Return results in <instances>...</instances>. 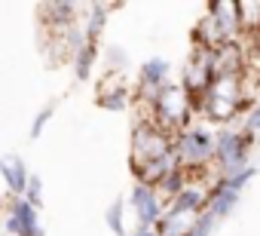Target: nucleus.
Segmentation results:
<instances>
[{
	"label": "nucleus",
	"mask_w": 260,
	"mask_h": 236,
	"mask_svg": "<svg viewBox=\"0 0 260 236\" xmlns=\"http://www.w3.org/2000/svg\"><path fill=\"white\" fill-rule=\"evenodd\" d=\"M172 154L184 172L214 166V132L193 120L190 126H184L181 132L172 135Z\"/></svg>",
	"instance_id": "nucleus-1"
},
{
	"label": "nucleus",
	"mask_w": 260,
	"mask_h": 236,
	"mask_svg": "<svg viewBox=\"0 0 260 236\" xmlns=\"http://www.w3.org/2000/svg\"><path fill=\"white\" fill-rule=\"evenodd\" d=\"M150 123H153L156 129L169 132V135H175V132H181L184 126L193 123V104H190L187 92H184L178 83H169V86L156 95V101L150 104Z\"/></svg>",
	"instance_id": "nucleus-2"
},
{
	"label": "nucleus",
	"mask_w": 260,
	"mask_h": 236,
	"mask_svg": "<svg viewBox=\"0 0 260 236\" xmlns=\"http://www.w3.org/2000/svg\"><path fill=\"white\" fill-rule=\"evenodd\" d=\"M251 144H254V138H248L239 126H223L214 135V169H217V175H233V172L245 169Z\"/></svg>",
	"instance_id": "nucleus-3"
},
{
	"label": "nucleus",
	"mask_w": 260,
	"mask_h": 236,
	"mask_svg": "<svg viewBox=\"0 0 260 236\" xmlns=\"http://www.w3.org/2000/svg\"><path fill=\"white\" fill-rule=\"evenodd\" d=\"M172 154V135L156 129L153 123H135L132 129V169H141L153 160Z\"/></svg>",
	"instance_id": "nucleus-4"
},
{
	"label": "nucleus",
	"mask_w": 260,
	"mask_h": 236,
	"mask_svg": "<svg viewBox=\"0 0 260 236\" xmlns=\"http://www.w3.org/2000/svg\"><path fill=\"white\" fill-rule=\"evenodd\" d=\"M4 230L10 236H46L37 209L28 205L22 196L7 199V205H4Z\"/></svg>",
	"instance_id": "nucleus-5"
},
{
	"label": "nucleus",
	"mask_w": 260,
	"mask_h": 236,
	"mask_svg": "<svg viewBox=\"0 0 260 236\" xmlns=\"http://www.w3.org/2000/svg\"><path fill=\"white\" fill-rule=\"evenodd\" d=\"M172 83V65L166 62V58H147L144 65H141V74H138V89H135V101L138 104H153L156 101V95L166 89Z\"/></svg>",
	"instance_id": "nucleus-6"
},
{
	"label": "nucleus",
	"mask_w": 260,
	"mask_h": 236,
	"mask_svg": "<svg viewBox=\"0 0 260 236\" xmlns=\"http://www.w3.org/2000/svg\"><path fill=\"white\" fill-rule=\"evenodd\" d=\"M128 205H132V212H135L138 227H144V230H153L156 221H159L162 212H166V205H162V199L156 196V190L147 187V184H141V181H135L132 193H128Z\"/></svg>",
	"instance_id": "nucleus-7"
},
{
	"label": "nucleus",
	"mask_w": 260,
	"mask_h": 236,
	"mask_svg": "<svg viewBox=\"0 0 260 236\" xmlns=\"http://www.w3.org/2000/svg\"><path fill=\"white\" fill-rule=\"evenodd\" d=\"M208 190H211V184L208 181H202V178H193V175H187V184H184V190L166 205L169 212H178V215H190V218H199L202 212H205V205H208Z\"/></svg>",
	"instance_id": "nucleus-8"
},
{
	"label": "nucleus",
	"mask_w": 260,
	"mask_h": 236,
	"mask_svg": "<svg viewBox=\"0 0 260 236\" xmlns=\"http://www.w3.org/2000/svg\"><path fill=\"white\" fill-rule=\"evenodd\" d=\"M132 98H135V92L128 89L125 74H104V80L98 83V98H95V104H98L101 110L119 113V110H125L128 104H132Z\"/></svg>",
	"instance_id": "nucleus-9"
},
{
	"label": "nucleus",
	"mask_w": 260,
	"mask_h": 236,
	"mask_svg": "<svg viewBox=\"0 0 260 236\" xmlns=\"http://www.w3.org/2000/svg\"><path fill=\"white\" fill-rule=\"evenodd\" d=\"M0 178H4V184H7V190H10V196H22V193H25V187H28L31 172H28V166H25V160H22V157L7 154V157H0Z\"/></svg>",
	"instance_id": "nucleus-10"
},
{
	"label": "nucleus",
	"mask_w": 260,
	"mask_h": 236,
	"mask_svg": "<svg viewBox=\"0 0 260 236\" xmlns=\"http://www.w3.org/2000/svg\"><path fill=\"white\" fill-rule=\"evenodd\" d=\"M239 196H242V193H236V190L223 187L220 181H214L211 190H208V205H205V212H211V215L220 221V218H226V215L239 205Z\"/></svg>",
	"instance_id": "nucleus-11"
},
{
	"label": "nucleus",
	"mask_w": 260,
	"mask_h": 236,
	"mask_svg": "<svg viewBox=\"0 0 260 236\" xmlns=\"http://www.w3.org/2000/svg\"><path fill=\"white\" fill-rule=\"evenodd\" d=\"M184 184H187V172L178 166V169H172V172H169V175H166L156 187H153V190H156V196L162 199V205H169V202H172V199L184 190Z\"/></svg>",
	"instance_id": "nucleus-12"
},
{
	"label": "nucleus",
	"mask_w": 260,
	"mask_h": 236,
	"mask_svg": "<svg viewBox=\"0 0 260 236\" xmlns=\"http://www.w3.org/2000/svg\"><path fill=\"white\" fill-rule=\"evenodd\" d=\"M125 199L122 196H116L107 209H104V224H107V230L113 233V236H125L128 230H125Z\"/></svg>",
	"instance_id": "nucleus-13"
},
{
	"label": "nucleus",
	"mask_w": 260,
	"mask_h": 236,
	"mask_svg": "<svg viewBox=\"0 0 260 236\" xmlns=\"http://www.w3.org/2000/svg\"><path fill=\"white\" fill-rule=\"evenodd\" d=\"M95 58H98V46L95 43H89V46H83L77 55H74V68H77V80H89V74H92V65H95Z\"/></svg>",
	"instance_id": "nucleus-14"
},
{
	"label": "nucleus",
	"mask_w": 260,
	"mask_h": 236,
	"mask_svg": "<svg viewBox=\"0 0 260 236\" xmlns=\"http://www.w3.org/2000/svg\"><path fill=\"white\" fill-rule=\"evenodd\" d=\"M104 68H107V74H125L128 55H125L119 46H107V49H104Z\"/></svg>",
	"instance_id": "nucleus-15"
},
{
	"label": "nucleus",
	"mask_w": 260,
	"mask_h": 236,
	"mask_svg": "<svg viewBox=\"0 0 260 236\" xmlns=\"http://www.w3.org/2000/svg\"><path fill=\"white\" fill-rule=\"evenodd\" d=\"M22 199H25L28 205H34V209H40V205H43V181H40V175H34V172H31V178H28V187H25Z\"/></svg>",
	"instance_id": "nucleus-16"
},
{
	"label": "nucleus",
	"mask_w": 260,
	"mask_h": 236,
	"mask_svg": "<svg viewBox=\"0 0 260 236\" xmlns=\"http://www.w3.org/2000/svg\"><path fill=\"white\" fill-rule=\"evenodd\" d=\"M52 113H55V104H46V107H43V110H40V113L34 116V126H31V132H28V135L34 138V141H37V138L43 135V129L49 126V120H52Z\"/></svg>",
	"instance_id": "nucleus-17"
}]
</instances>
